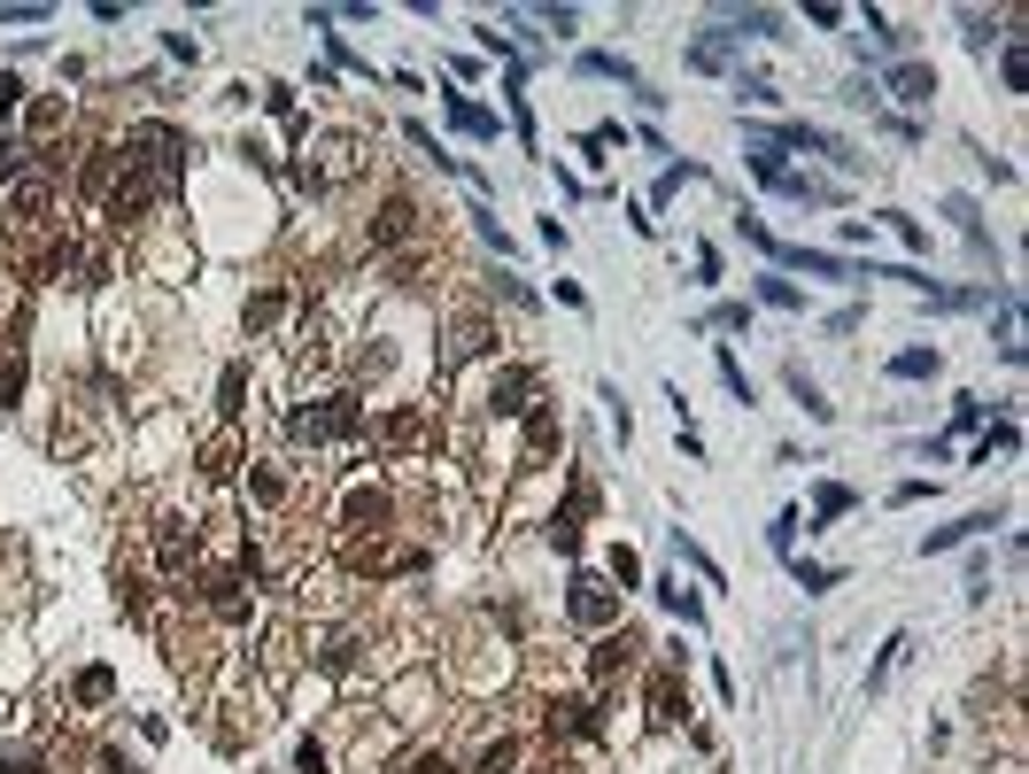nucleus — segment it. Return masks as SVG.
<instances>
[{"mask_svg": "<svg viewBox=\"0 0 1029 774\" xmlns=\"http://www.w3.org/2000/svg\"><path fill=\"white\" fill-rule=\"evenodd\" d=\"M690 179H697V163H666V170H658V202H673Z\"/></svg>", "mask_w": 1029, "mask_h": 774, "instance_id": "a19ab883", "label": "nucleus"}, {"mask_svg": "<svg viewBox=\"0 0 1029 774\" xmlns=\"http://www.w3.org/2000/svg\"><path fill=\"white\" fill-rule=\"evenodd\" d=\"M117 612L140 620V628H163V588L140 558H117Z\"/></svg>", "mask_w": 1029, "mask_h": 774, "instance_id": "6e6552de", "label": "nucleus"}, {"mask_svg": "<svg viewBox=\"0 0 1029 774\" xmlns=\"http://www.w3.org/2000/svg\"><path fill=\"white\" fill-rule=\"evenodd\" d=\"M697 333H751V302H720L697 318Z\"/></svg>", "mask_w": 1029, "mask_h": 774, "instance_id": "c85d7f7f", "label": "nucleus"}, {"mask_svg": "<svg viewBox=\"0 0 1029 774\" xmlns=\"http://www.w3.org/2000/svg\"><path fill=\"white\" fill-rule=\"evenodd\" d=\"M0 24H47L39 0H0Z\"/></svg>", "mask_w": 1029, "mask_h": 774, "instance_id": "37998d69", "label": "nucleus"}, {"mask_svg": "<svg viewBox=\"0 0 1029 774\" xmlns=\"http://www.w3.org/2000/svg\"><path fill=\"white\" fill-rule=\"evenodd\" d=\"M782 388H790V395L805 403V418H813V426H828V418H836V403H828V395L813 388V372H805V365H790V372H782Z\"/></svg>", "mask_w": 1029, "mask_h": 774, "instance_id": "412c9836", "label": "nucleus"}, {"mask_svg": "<svg viewBox=\"0 0 1029 774\" xmlns=\"http://www.w3.org/2000/svg\"><path fill=\"white\" fill-rule=\"evenodd\" d=\"M906 651H913V635H890V643H883V658H875V674H868V690H883V681L906 666Z\"/></svg>", "mask_w": 1029, "mask_h": 774, "instance_id": "7c9ffc66", "label": "nucleus"}, {"mask_svg": "<svg viewBox=\"0 0 1029 774\" xmlns=\"http://www.w3.org/2000/svg\"><path fill=\"white\" fill-rule=\"evenodd\" d=\"M472 225H480V240H488L495 255H519V240H511V233L495 225V210H472Z\"/></svg>", "mask_w": 1029, "mask_h": 774, "instance_id": "4c0bfd02", "label": "nucleus"}, {"mask_svg": "<svg viewBox=\"0 0 1029 774\" xmlns=\"http://www.w3.org/2000/svg\"><path fill=\"white\" fill-rule=\"evenodd\" d=\"M240 465H248L240 434H232V426H217V434L202 442V473H210V480H225V473H240Z\"/></svg>", "mask_w": 1029, "mask_h": 774, "instance_id": "a211bd4d", "label": "nucleus"}, {"mask_svg": "<svg viewBox=\"0 0 1029 774\" xmlns=\"http://www.w3.org/2000/svg\"><path fill=\"white\" fill-rule=\"evenodd\" d=\"M495 341H503L495 302H450V318H442V357H434V380H450V372H465V365L495 357Z\"/></svg>", "mask_w": 1029, "mask_h": 774, "instance_id": "7ed1b4c3", "label": "nucleus"}, {"mask_svg": "<svg viewBox=\"0 0 1029 774\" xmlns=\"http://www.w3.org/2000/svg\"><path fill=\"white\" fill-rule=\"evenodd\" d=\"M945 217H953V225H960V233H968V240L983 248V210H976L968 194H945Z\"/></svg>", "mask_w": 1029, "mask_h": 774, "instance_id": "473e14b6", "label": "nucleus"}, {"mask_svg": "<svg viewBox=\"0 0 1029 774\" xmlns=\"http://www.w3.org/2000/svg\"><path fill=\"white\" fill-rule=\"evenodd\" d=\"M605 581H612V588H643V558H635V550H612V558H605Z\"/></svg>", "mask_w": 1029, "mask_h": 774, "instance_id": "72a5a7b5", "label": "nucleus"}, {"mask_svg": "<svg viewBox=\"0 0 1029 774\" xmlns=\"http://www.w3.org/2000/svg\"><path fill=\"white\" fill-rule=\"evenodd\" d=\"M775 264L805 272V279H868V264H851V255H836V248H798V240H775Z\"/></svg>", "mask_w": 1029, "mask_h": 774, "instance_id": "1a4fd4ad", "label": "nucleus"}, {"mask_svg": "<svg viewBox=\"0 0 1029 774\" xmlns=\"http://www.w3.org/2000/svg\"><path fill=\"white\" fill-rule=\"evenodd\" d=\"M998 78H1006V94H1021V85H1029V62H1021V32H1006V39H998Z\"/></svg>", "mask_w": 1029, "mask_h": 774, "instance_id": "cd10ccee", "label": "nucleus"}, {"mask_svg": "<svg viewBox=\"0 0 1029 774\" xmlns=\"http://www.w3.org/2000/svg\"><path fill=\"white\" fill-rule=\"evenodd\" d=\"M976 418H983V395H960V403H953V426H960V434H968Z\"/></svg>", "mask_w": 1029, "mask_h": 774, "instance_id": "49530a36", "label": "nucleus"}, {"mask_svg": "<svg viewBox=\"0 0 1029 774\" xmlns=\"http://www.w3.org/2000/svg\"><path fill=\"white\" fill-rule=\"evenodd\" d=\"M875 94H883V102H906V109H929V102H936V70H929L921 55H906V62H890V70L875 78Z\"/></svg>", "mask_w": 1029, "mask_h": 774, "instance_id": "9d476101", "label": "nucleus"}, {"mask_svg": "<svg viewBox=\"0 0 1029 774\" xmlns=\"http://www.w3.org/2000/svg\"><path fill=\"white\" fill-rule=\"evenodd\" d=\"M287 442L295 450H349L364 442V395L357 388H318L287 403Z\"/></svg>", "mask_w": 1029, "mask_h": 774, "instance_id": "f257e3e1", "label": "nucleus"}, {"mask_svg": "<svg viewBox=\"0 0 1029 774\" xmlns=\"http://www.w3.org/2000/svg\"><path fill=\"white\" fill-rule=\"evenodd\" d=\"M991 527H998L991 511H968V520H953V527H929V535H921V550H929V558H936V550H960V543H983Z\"/></svg>", "mask_w": 1029, "mask_h": 774, "instance_id": "4468645a", "label": "nucleus"}, {"mask_svg": "<svg viewBox=\"0 0 1029 774\" xmlns=\"http://www.w3.org/2000/svg\"><path fill=\"white\" fill-rule=\"evenodd\" d=\"M790 573H798V588H805V596H821V588H836V581H843L836 565H813V558H790Z\"/></svg>", "mask_w": 1029, "mask_h": 774, "instance_id": "f704fd0d", "label": "nucleus"}, {"mask_svg": "<svg viewBox=\"0 0 1029 774\" xmlns=\"http://www.w3.org/2000/svg\"><path fill=\"white\" fill-rule=\"evenodd\" d=\"M442 109H450V124H457L465 140H495V132H503V124H495V109H480L472 94H457V85L442 94Z\"/></svg>", "mask_w": 1029, "mask_h": 774, "instance_id": "ddd939ff", "label": "nucleus"}, {"mask_svg": "<svg viewBox=\"0 0 1029 774\" xmlns=\"http://www.w3.org/2000/svg\"><path fill=\"white\" fill-rule=\"evenodd\" d=\"M527 751H535V728H519V721L480 728V743L465 751V774H519V766H527Z\"/></svg>", "mask_w": 1029, "mask_h": 774, "instance_id": "423d86ee", "label": "nucleus"}, {"mask_svg": "<svg viewBox=\"0 0 1029 774\" xmlns=\"http://www.w3.org/2000/svg\"><path fill=\"white\" fill-rule=\"evenodd\" d=\"M395 774H465V759H457L450 743H410V751L395 759Z\"/></svg>", "mask_w": 1029, "mask_h": 774, "instance_id": "f3484780", "label": "nucleus"}, {"mask_svg": "<svg viewBox=\"0 0 1029 774\" xmlns=\"http://www.w3.org/2000/svg\"><path fill=\"white\" fill-rule=\"evenodd\" d=\"M650 588H658V605H666L681 628H705V596H697V588H681V573H666V581H650Z\"/></svg>", "mask_w": 1029, "mask_h": 774, "instance_id": "dca6fc26", "label": "nucleus"}, {"mask_svg": "<svg viewBox=\"0 0 1029 774\" xmlns=\"http://www.w3.org/2000/svg\"><path fill=\"white\" fill-rule=\"evenodd\" d=\"M673 558H681V565H690V573H697L705 588H720V565L705 558V543H697V535H681V527H673Z\"/></svg>", "mask_w": 1029, "mask_h": 774, "instance_id": "a878e982", "label": "nucleus"}, {"mask_svg": "<svg viewBox=\"0 0 1029 774\" xmlns=\"http://www.w3.org/2000/svg\"><path fill=\"white\" fill-rule=\"evenodd\" d=\"M766 543H775V550L790 558V543H798V511H782V520H775V527H766Z\"/></svg>", "mask_w": 1029, "mask_h": 774, "instance_id": "c03bdc74", "label": "nucleus"}, {"mask_svg": "<svg viewBox=\"0 0 1029 774\" xmlns=\"http://www.w3.org/2000/svg\"><path fill=\"white\" fill-rule=\"evenodd\" d=\"M295 774H333V743L325 736H302L295 743Z\"/></svg>", "mask_w": 1029, "mask_h": 774, "instance_id": "c756f323", "label": "nucleus"}, {"mask_svg": "<svg viewBox=\"0 0 1029 774\" xmlns=\"http://www.w3.org/2000/svg\"><path fill=\"white\" fill-rule=\"evenodd\" d=\"M991 450H1021V426H1014V418H998L991 434L976 442V465H991Z\"/></svg>", "mask_w": 1029, "mask_h": 774, "instance_id": "e433bc0d", "label": "nucleus"}, {"mask_svg": "<svg viewBox=\"0 0 1029 774\" xmlns=\"http://www.w3.org/2000/svg\"><path fill=\"white\" fill-rule=\"evenodd\" d=\"M295 302H302V295H295V279H264V287H255V295L240 302V325H248V341H264V333H272V325L295 310Z\"/></svg>", "mask_w": 1029, "mask_h": 774, "instance_id": "9b49d317", "label": "nucleus"}, {"mask_svg": "<svg viewBox=\"0 0 1029 774\" xmlns=\"http://www.w3.org/2000/svg\"><path fill=\"white\" fill-rule=\"evenodd\" d=\"M945 372V349H906V357H890V380H936Z\"/></svg>", "mask_w": 1029, "mask_h": 774, "instance_id": "bb28decb", "label": "nucleus"}, {"mask_svg": "<svg viewBox=\"0 0 1029 774\" xmlns=\"http://www.w3.org/2000/svg\"><path fill=\"white\" fill-rule=\"evenodd\" d=\"M32 388V357H24V341L16 333H0V410H16Z\"/></svg>", "mask_w": 1029, "mask_h": 774, "instance_id": "f8f14e48", "label": "nucleus"}, {"mask_svg": "<svg viewBox=\"0 0 1029 774\" xmlns=\"http://www.w3.org/2000/svg\"><path fill=\"white\" fill-rule=\"evenodd\" d=\"M883 225H890L906 248H929V225H921V217H906V210H883Z\"/></svg>", "mask_w": 1029, "mask_h": 774, "instance_id": "ea45409f", "label": "nucleus"}, {"mask_svg": "<svg viewBox=\"0 0 1029 774\" xmlns=\"http://www.w3.org/2000/svg\"><path fill=\"white\" fill-rule=\"evenodd\" d=\"M735 47H743V39H735L728 24H713V32L690 47V70H728V62H735Z\"/></svg>", "mask_w": 1029, "mask_h": 774, "instance_id": "6ab92c4d", "label": "nucleus"}, {"mask_svg": "<svg viewBox=\"0 0 1029 774\" xmlns=\"http://www.w3.org/2000/svg\"><path fill=\"white\" fill-rule=\"evenodd\" d=\"M519 774H573V759H565V751H550V759H527Z\"/></svg>", "mask_w": 1029, "mask_h": 774, "instance_id": "de8ad7c7", "label": "nucleus"}, {"mask_svg": "<svg viewBox=\"0 0 1029 774\" xmlns=\"http://www.w3.org/2000/svg\"><path fill=\"white\" fill-rule=\"evenodd\" d=\"M720 24H728L735 39H775V32H782V16H775V9H728Z\"/></svg>", "mask_w": 1029, "mask_h": 774, "instance_id": "b1692460", "label": "nucleus"}, {"mask_svg": "<svg viewBox=\"0 0 1029 774\" xmlns=\"http://www.w3.org/2000/svg\"><path fill=\"white\" fill-rule=\"evenodd\" d=\"M426 233H434V225H426V202H418L410 187H380V194H372V217H364V248H372V255H387V264H395V255L426 248Z\"/></svg>", "mask_w": 1029, "mask_h": 774, "instance_id": "f03ea898", "label": "nucleus"}, {"mask_svg": "<svg viewBox=\"0 0 1029 774\" xmlns=\"http://www.w3.org/2000/svg\"><path fill=\"white\" fill-rule=\"evenodd\" d=\"M565 620H573L581 635L620 628V588H612L605 573H573V588H565Z\"/></svg>", "mask_w": 1029, "mask_h": 774, "instance_id": "39448f33", "label": "nucleus"}, {"mask_svg": "<svg viewBox=\"0 0 1029 774\" xmlns=\"http://www.w3.org/2000/svg\"><path fill=\"white\" fill-rule=\"evenodd\" d=\"M163 47L179 55V62H194V55H202V39H194V32H163Z\"/></svg>", "mask_w": 1029, "mask_h": 774, "instance_id": "a18cd8bd", "label": "nucleus"}, {"mask_svg": "<svg viewBox=\"0 0 1029 774\" xmlns=\"http://www.w3.org/2000/svg\"><path fill=\"white\" fill-rule=\"evenodd\" d=\"M751 295H758L766 310H805V287H798V279H782V272H758V279H751Z\"/></svg>", "mask_w": 1029, "mask_h": 774, "instance_id": "4be33fe9", "label": "nucleus"}, {"mask_svg": "<svg viewBox=\"0 0 1029 774\" xmlns=\"http://www.w3.org/2000/svg\"><path fill=\"white\" fill-rule=\"evenodd\" d=\"M581 78H620L627 94H643V78H635V62H627V55H612V47H588V55H581Z\"/></svg>", "mask_w": 1029, "mask_h": 774, "instance_id": "aec40b11", "label": "nucleus"}, {"mask_svg": "<svg viewBox=\"0 0 1029 774\" xmlns=\"http://www.w3.org/2000/svg\"><path fill=\"white\" fill-rule=\"evenodd\" d=\"M960 32H968V47H976V55H983L991 39H1006V32H998V16H983V9H960Z\"/></svg>", "mask_w": 1029, "mask_h": 774, "instance_id": "2f4dec72", "label": "nucleus"}, {"mask_svg": "<svg viewBox=\"0 0 1029 774\" xmlns=\"http://www.w3.org/2000/svg\"><path fill=\"white\" fill-rule=\"evenodd\" d=\"M542 403V372L535 365H495L488 395H480V418H527Z\"/></svg>", "mask_w": 1029, "mask_h": 774, "instance_id": "0eeeda50", "label": "nucleus"}, {"mask_svg": "<svg viewBox=\"0 0 1029 774\" xmlns=\"http://www.w3.org/2000/svg\"><path fill=\"white\" fill-rule=\"evenodd\" d=\"M240 410H248V365H225V380H217V418L240 426Z\"/></svg>", "mask_w": 1029, "mask_h": 774, "instance_id": "5701e85b", "label": "nucleus"}, {"mask_svg": "<svg viewBox=\"0 0 1029 774\" xmlns=\"http://www.w3.org/2000/svg\"><path fill=\"white\" fill-rule=\"evenodd\" d=\"M488 302H511V310H535V295L519 287V272H495V279H488Z\"/></svg>", "mask_w": 1029, "mask_h": 774, "instance_id": "c9c22d12", "label": "nucleus"}, {"mask_svg": "<svg viewBox=\"0 0 1029 774\" xmlns=\"http://www.w3.org/2000/svg\"><path fill=\"white\" fill-rule=\"evenodd\" d=\"M109 698H117V674H109V666H77V681H70V705H77V713H101Z\"/></svg>", "mask_w": 1029, "mask_h": 774, "instance_id": "2eb2a0df", "label": "nucleus"}, {"mask_svg": "<svg viewBox=\"0 0 1029 774\" xmlns=\"http://www.w3.org/2000/svg\"><path fill=\"white\" fill-rule=\"evenodd\" d=\"M720 380H728V395H735V403H751V372L735 365V349H720Z\"/></svg>", "mask_w": 1029, "mask_h": 774, "instance_id": "79ce46f5", "label": "nucleus"}, {"mask_svg": "<svg viewBox=\"0 0 1029 774\" xmlns=\"http://www.w3.org/2000/svg\"><path fill=\"white\" fill-rule=\"evenodd\" d=\"M851 503H860V496H851L843 480H821V488H813V527H828V520H843V511H851Z\"/></svg>", "mask_w": 1029, "mask_h": 774, "instance_id": "393cba45", "label": "nucleus"}, {"mask_svg": "<svg viewBox=\"0 0 1029 774\" xmlns=\"http://www.w3.org/2000/svg\"><path fill=\"white\" fill-rule=\"evenodd\" d=\"M735 94H743L751 109H766V102H782V94H775V78H758V70H743V78H735Z\"/></svg>", "mask_w": 1029, "mask_h": 774, "instance_id": "58836bf2", "label": "nucleus"}, {"mask_svg": "<svg viewBox=\"0 0 1029 774\" xmlns=\"http://www.w3.org/2000/svg\"><path fill=\"white\" fill-rule=\"evenodd\" d=\"M643 658H650V643H643V635H635L627 620H620V628H605V635H596V643H588V690H596V698H605V690H612V681H627V674H643Z\"/></svg>", "mask_w": 1029, "mask_h": 774, "instance_id": "20e7f679", "label": "nucleus"}]
</instances>
